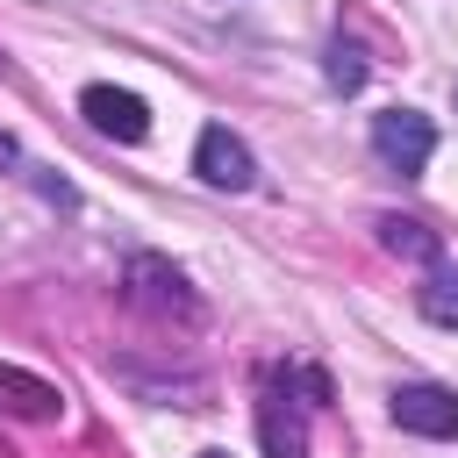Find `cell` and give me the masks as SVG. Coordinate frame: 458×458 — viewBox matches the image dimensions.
Returning <instances> with one entry per match:
<instances>
[{
	"mask_svg": "<svg viewBox=\"0 0 458 458\" xmlns=\"http://www.w3.org/2000/svg\"><path fill=\"white\" fill-rule=\"evenodd\" d=\"M329 86H336V93H358V86H365L358 43H329Z\"/></svg>",
	"mask_w": 458,
	"mask_h": 458,
	"instance_id": "obj_10",
	"label": "cell"
},
{
	"mask_svg": "<svg viewBox=\"0 0 458 458\" xmlns=\"http://www.w3.org/2000/svg\"><path fill=\"white\" fill-rule=\"evenodd\" d=\"M14 157H21V150H14V136L0 129V165H14Z\"/></svg>",
	"mask_w": 458,
	"mask_h": 458,
	"instance_id": "obj_11",
	"label": "cell"
},
{
	"mask_svg": "<svg viewBox=\"0 0 458 458\" xmlns=\"http://www.w3.org/2000/svg\"><path fill=\"white\" fill-rule=\"evenodd\" d=\"M394 422L415 429V437H458V394L451 386H429V379L394 386Z\"/></svg>",
	"mask_w": 458,
	"mask_h": 458,
	"instance_id": "obj_4",
	"label": "cell"
},
{
	"mask_svg": "<svg viewBox=\"0 0 458 458\" xmlns=\"http://www.w3.org/2000/svg\"><path fill=\"white\" fill-rule=\"evenodd\" d=\"M193 172H200L208 186H222V193H243V186L258 179L243 136H229V129H200V143H193Z\"/></svg>",
	"mask_w": 458,
	"mask_h": 458,
	"instance_id": "obj_5",
	"label": "cell"
},
{
	"mask_svg": "<svg viewBox=\"0 0 458 458\" xmlns=\"http://www.w3.org/2000/svg\"><path fill=\"white\" fill-rule=\"evenodd\" d=\"M258 444H265V458H308V429H301V408H293L279 386L258 401Z\"/></svg>",
	"mask_w": 458,
	"mask_h": 458,
	"instance_id": "obj_7",
	"label": "cell"
},
{
	"mask_svg": "<svg viewBox=\"0 0 458 458\" xmlns=\"http://www.w3.org/2000/svg\"><path fill=\"white\" fill-rule=\"evenodd\" d=\"M0 415H21V422H57L64 415V394L21 365H0Z\"/></svg>",
	"mask_w": 458,
	"mask_h": 458,
	"instance_id": "obj_6",
	"label": "cell"
},
{
	"mask_svg": "<svg viewBox=\"0 0 458 458\" xmlns=\"http://www.w3.org/2000/svg\"><path fill=\"white\" fill-rule=\"evenodd\" d=\"M200 458H229V451H200Z\"/></svg>",
	"mask_w": 458,
	"mask_h": 458,
	"instance_id": "obj_12",
	"label": "cell"
},
{
	"mask_svg": "<svg viewBox=\"0 0 458 458\" xmlns=\"http://www.w3.org/2000/svg\"><path fill=\"white\" fill-rule=\"evenodd\" d=\"M372 229H379V243H386L394 258H422V265H437V236H429L415 215H379Z\"/></svg>",
	"mask_w": 458,
	"mask_h": 458,
	"instance_id": "obj_9",
	"label": "cell"
},
{
	"mask_svg": "<svg viewBox=\"0 0 458 458\" xmlns=\"http://www.w3.org/2000/svg\"><path fill=\"white\" fill-rule=\"evenodd\" d=\"M372 150L394 172H422L429 150H437V122L415 114V107H386V114H372Z\"/></svg>",
	"mask_w": 458,
	"mask_h": 458,
	"instance_id": "obj_1",
	"label": "cell"
},
{
	"mask_svg": "<svg viewBox=\"0 0 458 458\" xmlns=\"http://www.w3.org/2000/svg\"><path fill=\"white\" fill-rule=\"evenodd\" d=\"M0 458H14V451H7V444H0Z\"/></svg>",
	"mask_w": 458,
	"mask_h": 458,
	"instance_id": "obj_13",
	"label": "cell"
},
{
	"mask_svg": "<svg viewBox=\"0 0 458 458\" xmlns=\"http://www.w3.org/2000/svg\"><path fill=\"white\" fill-rule=\"evenodd\" d=\"M129 301L150 308V315H179V322L200 315V301L186 293V272L165 265V258H129Z\"/></svg>",
	"mask_w": 458,
	"mask_h": 458,
	"instance_id": "obj_2",
	"label": "cell"
},
{
	"mask_svg": "<svg viewBox=\"0 0 458 458\" xmlns=\"http://www.w3.org/2000/svg\"><path fill=\"white\" fill-rule=\"evenodd\" d=\"M79 114H86L100 136H114V143H143V136H150V107H143L136 93H122V86H86V93H79Z\"/></svg>",
	"mask_w": 458,
	"mask_h": 458,
	"instance_id": "obj_3",
	"label": "cell"
},
{
	"mask_svg": "<svg viewBox=\"0 0 458 458\" xmlns=\"http://www.w3.org/2000/svg\"><path fill=\"white\" fill-rule=\"evenodd\" d=\"M415 308L437 329H458V265H429V279L415 286Z\"/></svg>",
	"mask_w": 458,
	"mask_h": 458,
	"instance_id": "obj_8",
	"label": "cell"
}]
</instances>
